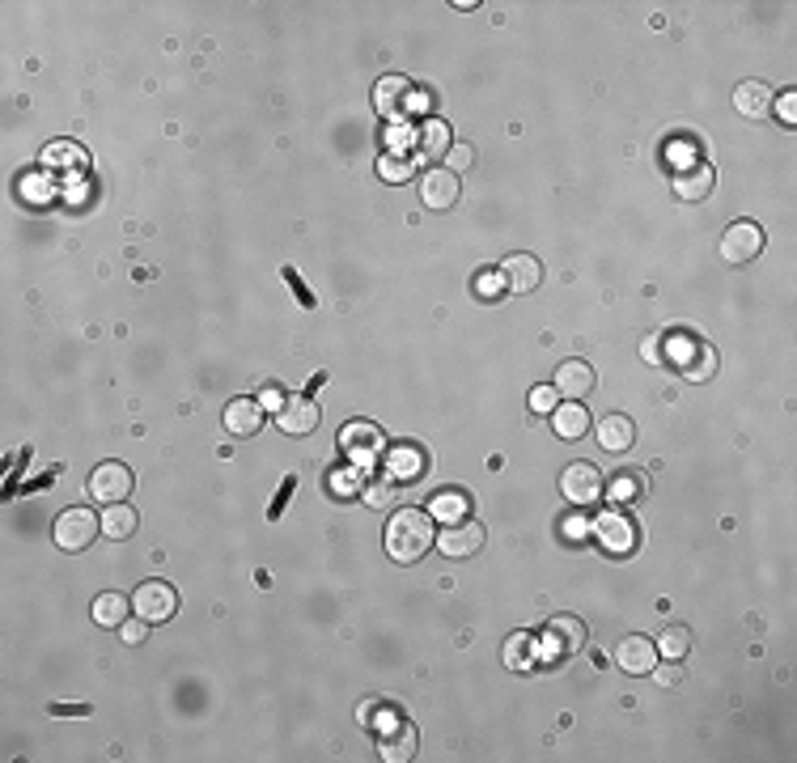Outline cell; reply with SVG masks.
I'll list each match as a JSON object with an SVG mask.
<instances>
[{"label": "cell", "mask_w": 797, "mask_h": 763, "mask_svg": "<svg viewBox=\"0 0 797 763\" xmlns=\"http://www.w3.org/2000/svg\"><path fill=\"white\" fill-rule=\"evenodd\" d=\"M433 547V518L420 509H399L386 522V556L395 564H416Z\"/></svg>", "instance_id": "1"}, {"label": "cell", "mask_w": 797, "mask_h": 763, "mask_svg": "<svg viewBox=\"0 0 797 763\" xmlns=\"http://www.w3.org/2000/svg\"><path fill=\"white\" fill-rule=\"evenodd\" d=\"M666 361H675L679 378L683 382H708L717 374V348L704 344V340H692V335H670L666 340Z\"/></svg>", "instance_id": "2"}, {"label": "cell", "mask_w": 797, "mask_h": 763, "mask_svg": "<svg viewBox=\"0 0 797 763\" xmlns=\"http://www.w3.org/2000/svg\"><path fill=\"white\" fill-rule=\"evenodd\" d=\"M56 547L60 552H85L98 535H102V513H94V509H85V505H73V509H64L60 518H56Z\"/></svg>", "instance_id": "3"}, {"label": "cell", "mask_w": 797, "mask_h": 763, "mask_svg": "<svg viewBox=\"0 0 797 763\" xmlns=\"http://www.w3.org/2000/svg\"><path fill=\"white\" fill-rule=\"evenodd\" d=\"M581 645H586V624H581L577 615H556V619H547V628L539 632V649H543L547 662L573 658V653H581Z\"/></svg>", "instance_id": "4"}, {"label": "cell", "mask_w": 797, "mask_h": 763, "mask_svg": "<svg viewBox=\"0 0 797 763\" xmlns=\"http://www.w3.org/2000/svg\"><path fill=\"white\" fill-rule=\"evenodd\" d=\"M340 450L348 454L352 467H374L378 458H386V441L378 424H365V420H352L340 429Z\"/></svg>", "instance_id": "5"}, {"label": "cell", "mask_w": 797, "mask_h": 763, "mask_svg": "<svg viewBox=\"0 0 797 763\" xmlns=\"http://www.w3.org/2000/svg\"><path fill=\"white\" fill-rule=\"evenodd\" d=\"M174 611H179V594H174L170 581H145V585H136L132 615L149 619V624H166V619H174Z\"/></svg>", "instance_id": "6"}, {"label": "cell", "mask_w": 797, "mask_h": 763, "mask_svg": "<svg viewBox=\"0 0 797 763\" xmlns=\"http://www.w3.org/2000/svg\"><path fill=\"white\" fill-rule=\"evenodd\" d=\"M759 251H764V229H759L755 221H734V225L721 234V259L734 263V268L759 259Z\"/></svg>", "instance_id": "7"}, {"label": "cell", "mask_w": 797, "mask_h": 763, "mask_svg": "<svg viewBox=\"0 0 797 763\" xmlns=\"http://www.w3.org/2000/svg\"><path fill=\"white\" fill-rule=\"evenodd\" d=\"M416 725L412 721H403V717H395V713H386L382 721H378V751H382V759H391V763H403V759H412L416 755Z\"/></svg>", "instance_id": "8"}, {"label": "cell", "mask_w": 797, "mask_h": 763, "mask_svg": "<svg viewBox=\"0 0 797 763\" xmlns=\"http://www.w3.org/2000/svg\"><path fill=\"white\" fill-rule=\"evenodd\" d=\"M594 539L602 543V552L628 556L632 547H636V526H632V518H624L619 509H602L598 518H594Z\"/></svg>", "instance_id": "9"}, {"label": "cell", "mask_w": 797, "mask_h": 763, "mask_svg": "<svg viewBox=\"0 0 797 763\" xmlns=\"http://www.w3.org/2000/svg\"><path fill=\"white\" fill-rule=\"evenodd\" d=\"M132 471L123 467V463H98L94 471H90V496L94 501H102V505H119V501H128V492H132Z\"/></svg>", "instance_id": "10"}, {"label": "cell", "mask_w": 797, "mask_h": 763, "mask_svg": "<svg viewBox=\"0 0 797 763\" xmlns=\"http://www.w3.org/2000/svg\"><path fill=\"white\" fill-rule=\"evenodd\" d=\"M560 492L569 505H594L602 501V475L594 463H569L560 475Z\"/></svg>", "instance_id": "11"}, {"label": "cell", "mask_w": 797, "mask_h": 763, "mask_svg": "<svg viewBox=\"0 0 797 763\" xmlns=\"http://www.w3.org/2000/svg\"><path fill=\"white\" fill-rule=\"evenodd\" d=\"M437 552L450 556V560H467L475 552H484V526L471 522V518L446 526V530H441V539H437Z\"/></svg>", "instance_id": "12"}, {"label": "cell", "mask_w": 797, "mask_h": 763, "mask_svg": "<svg viewBox=\"0 0 797 763\" xmlns=\"http://www.w3.org/2000/svg\"><path fill=\"white\" fill-rule=\"evenodd\" d=\"M458 174L454 170H429L420 179V200H424V208H433V212H450L454 204H458Z\"/></svg>", "instance_id": "13"}, {"label": "cell", "mask_w": 797, "mask_h": 763, "mask_svg": "<svg viewBox=\"0 0 797 763\" xmlns=\"http://www.w3.org/2000/svg\"><path fill=\"white\" fill-rule=\"evenodd\" d=\"M670 187H675V195H679L683 204H700V200L713 195L717 174H713V166H708V162H696V166H683L675 179H670Z\"/></svg>", "instance_id": "14"}, {"label": "cell", "mask_w": 797, "mask_h": 763, "mask_svg": "<svg viewBox=\"0 0 797 763\" xmlns=\"http://www.w3.org/2000/svg\"><path fill=\"white\" fill-rule=\"evenodd\" d=\"M318 407L306 399V395H293V399H285V407L276 412V424H280V433H289V437H306V433H314L318 429Z\"/></svg>", "instance_id": "15"}, {"label": "cell", "mask_w": 797, "mask_h": 763, "mask_svg": "<svg viewBox=\"0 0 797 763\" xmlns=\"http://www.w3.org/2000/svg\"><path fill=\"white\" fill-rule=\"evenodd\" d=\"M598 446L607 454H628L636 446V424L624 412H611L598 420Z\"/></svg>", "instance_id": "16"}, {"label": "cell", "mask_w": 797, "mask_h": 763, "mask_svg": "<svg viewBox=\"0 0 797 763\" xmlns=\"http://www.w3.org/2000/svg\"><path fill=\"white\" fill-rule=\"evenodd\" d=\"M424 467H429V458H424V450H416V446L386 450V479H391V484H416V479L424 475Z\"/></svg>", "instance_id": "17"}, {"label": "cell", "mask_w": 797, "mask_h": 763, "mask_svg": "<svg viewBox=\"0 0 797 763\" xmlns=\"http://www.w3.org/2000/svg\"><path fill=\"white\" fill-rule=\"evenodd\" d=\"M615 662L628 674H649L653 666H658V645L645 641V636H624L615 649Z\"/></svg>", "instance_id": "18"}, {"label": "cell", "mask_w": 797, "mask_h": 763, "mask_svg": "<svg viewBox=\"0 0 797 763\" xmlns=\"http://www.w3.org/2000/svg\"><path fill=\"white\" fill-rule=\"evenodd\" d=\"M501 276H505V289L509 293H535V285L543 280V268H539V259L535 255H509L505 263H501Z\"/></svg>", "instance_id": "19"}, {"label": "cell", "mask_w": 797, "mask_h": 763, "mask_svg": "<svg viewBox=\"0 0 797 763\" xmlns=\"http://www.w3.org/2000/svg\"><path fill=\"white\" fill-rule=\"evenodd\" d=\"M556 395H564V399H573V403H581L594 390V365H586V361H564L560 369H556Z\"/></svg>", "instance_id": "20"}, {"label": "cell", "mask_w": 797, "mask_h": 763, "mask_svg": "<svg viewBox=\"0 0 797 763\" xmlns=\"http://www.w3.org/2000/svg\"><path fill=\"white\" fill-rule=\"evenodd\" d=\"M263 403H255V399H229V407H225V429H229V437H255L259 429H263Z\"/></svg>", "instance_id": "21"}, {"label": "cell", "mask_w": 797, "mask_h": 763, "mask_svg": "<svg viewBox=\"0 0 797 763\" xmlns=\"http://www.w3.org/2000/svg\"><path fill=\"white\" fill-rule=\"evenodd\" d=\"M734 111L747 119H768L772 115V90L764 81H742L734 90Z\"/></svg>", "instance_id": "22"}, {"label": "cell", "mask_w": 797, "mask_h": 763, "mask_svg": "<svg viewBox=\"0 0 797 763\" xmlns=\"http://www.w3.org/2000/svg\"><path fill=\"white\" fill-rule=\"evenodd\" d=\"M552 429H556V437H564V441H581L590 433V412L581 403H573V399H564V403H556V412H552Z\"/></svg>", "instance_id": "23"}, {"label": "cell", "mask_w": 797, "mask_h": 763, "mask_svg": "<svg viewBox=\"0 0 797 763\" xmlns=\"http://www.w3.org/2000/svg\"><path fill=\"white\" fill-rule=\"evenodd\" d=\"M407 94H412V81L407 77H382L374 90V106L386 119H399V115H407Z\"/></svg>", "instance_id": "24"}, {"label": "cell", "mask_w": 797, "mask_h": 763, "mask_svg": "<svg viewBox=\"0 0 797 763\" xmlns=\"http://www.w3.org/2000/svg\"><path fill=\"white\" fill-rule=\"evenodd\" d=\"M429 518L446 522V526L467 522V518H471V496H467V492H454V488L437 492V496H433V505H429Z\"/></svg>", "instance_id": "25"}, {"label": "cell", "mask_w": 797, "mask_h": 763, "mask_svg": "<svg viewBox=\"0 0 797 763\" xmlns=\"http://www.w3.org/2000/svg\"><path fill=\"white\" fill-rule=\"evenodd\" d=\"M416 145H420V157H446L450 153V123L446 119H424L416 128Z\"/></svg>", "instance_id": "26"}, {"label": "cell", "mask_w": 797, "mask_h": 763, "mask_svg": "<svg viewBox=\"0 0 797 763\" xmlns=\"http://www.w3.org/2000/svg\"><path fill=\"white\" fill-rule=\"evenodd\" d=\"M136 526H140V513L132 509V505H106V513H102V535L106 539H115V543H123V539H132L136 535Z\"/></svg>", "instance_id": "27"}, {"label": "cell", "mask_w": 797, "mask_h": 763, "mask_svg": "<svg viewBox=\"0 0 797 763\" xmlns=\"http://www.w3.org/2000/svg\"><path fill=\"white\" fill-rule=\"evenodd\" d=\"M128 607H132V602L123 598V594L106 590V594H98V598H94L90 615H94V624H98V628H123V619H128Z\"/></svg>", "instance_id": "28"}, {"label": "cell", "mask_w": 797, "mask_h": 763, "mask_svg": "<svg viewBox=\"0 0 797 763\" xmlns=\"http://www.w3.org/2000/svg\"><path fill=\"white\" fill-rule=\"evenodd\" d=\"M687 649H692V632H687L683 624H670V628L662 632V641H658V658H666V662H683V658H687Z\"/></svg>", "instance_id": "29"}, {"label": "cell", "mask_w": 797, "mask_h": 763, "mask_svg": "<svg viewBox=\"0 0 797 763\" xmlns=\"http://www.w3.org/2000/svg\"><path fill=\"white\" fill-rule=\"evenodd\" d=\"M607 496H611V501H619V505L641 501V496H645V475H636V471H619V475H615V484L607 488Z\"/></svg>", "instance_id": "30"}, {"label": "cell", "mask_w": 797, "mask_h": 763, "mask_svg": "<svg viewBox=\"0 0 797 763\" xmlns=\"http://www.w3.org/2000/svg\"><path fill=\"white\" fill-rule=\"evenodd\" d=\"M530 649H535V636H530V632H513L509 641H505V666L509 670H530V662H535V658H530Z\"/></svg>", "instance_id": "31"}, {"label": "cell", "mask_w": 797, "mask_h": 763, "mask_svg": "<svg viewBox=\"0 0 797 763\" xmlns=\"http://www.w3.org/2000/svg\"><path fill=\"white\" fill-rule=\"evenodd\" d=\"M361 475L357 471H331L327 475V492H335L340 501H352V496H361Z\"/></svg>", "instance_id": "32"}, {"label": "cell", "mask_w": 797, "mask_h": 763, "mask_svg": "<svg viewBox=\"0 0 797 763\" xmlns=\"http://www.w3.org/2000/svg\"><path fill=\"white\" fill-rule=\"evenodd\" d=\"M395 488H399V484H391V479H365L361 496H365L369 509H386V505L395 501Z\"/></svg>", "instance_id": "33"}, {"label": "cell", "mask_w": 797, "mask_h": 763, "mask_svg": "<svg viewBox=\"0 0 797 763\" xmlns=\"http://www.w3.org/2000/svg\"><path fill=\"white\" fill-rule=\"evenodd\" d=\"M501 293H509V289H505V276H501V272L484 268L480 276H475V297H480V301H497Z\"/></svg>", "instance_id": "34"}, {"label": "cell", "mask_w": 797, "mask_h": 763, "mask_svg": "<svg viewBox=\"0 0 797 763\" xmlns=\"http://www.w3.org/2000/svg\"><path fill=\"white\" fill-rule=\"evenodd\" d=\"M378 174H382L386 183H407V179H412V162H407V157L386 153L382 162H378Z\"/></svg>", "instance_id": "35"}, {"label": "cell", "mask_w": 797, "mask_h": 763, "mask_svg": "<svg viewBox=\"0 0 797 763\" xmlns=\"http://www.w3.org/2000/svg\"><path fill=\"white\" fill-rule=\"evenodd\" d=\"M556 403H560L556 386H535V390H530V412H539V416H552V412H556Z\"/></svg>", "instance_id": "36"}, {"label": "cell", "mask_w": 797, "mask_h": 763, "mask_svg": "<svg viewBox=\"0 0 797 763\" xmlns=\"http://www.w3.org/2000/svg\"><path fill=\"white\" fill-rule=\"evenodd\" d=\"M149 628H153L149 619H140V615H136V619H123V628H119V632H123V641H128V645H140V641L149 636Z\"/></svg>", "instance_id": "37"}, {"label": "cell", "mask_w": 797, "mask_h": 763, "mask_svg": "<svg viewBox=\"0 0 797 763\" xmlns=\"http://www.w3.org/2000/svg\"><path fill=\"white\" fill-rule=\"evenodd\" d=\"M776 115H781V123H797V94L785 90L781 98H776Z\"/></svg>", "instance_id": "38"}, {"label": "cell", "mask_w": 797, "mask_h": 763, "mask_svg": "<svg viewBox=\"0 0 797 763\" xmlns=\"http://www.w3.org/2000/svg\"><path fill=\"white\" fill-rule=\"evenodd\" d=\"M285 280H289V289L301 297V306H306V310H314V293H310L306 285H301V276H297L293 268H285Z\"/></svg>", "instance_id": "39"}, {"label": "cell", "mask_w": 797, "mask_h": 763, "mask_svg": "<svg viewBox=\"0 0 797 763\" xmlns=\"http://www.w3.org/2000/svg\"><path fill=\"white\" fill-rule=\"evenodd\" d=\"M649 674H658V683H662V687H675V683H683V674H679V666H666V670H658V666H653Z\"/></svg>", "instance_id": "40"}, {"label": "cell", "mask_w": 797, "mask_h": 763, "mask_svg": "<svg viewBox=\"0 0 797 763\" xmlns=\"http://www.w3.org/2000/svg\"><path fill=\"white\" fill-rule=\"evenodd\" d=\"M645 361H649V365L662 361V335H649V340H645Z\"/></svg>", "instance_id": "41"}, {"label": "cell", "mask_w": 797, "mask_h": 763, "mask_svg": "<svg viewBox=\"0 0 797 763\" xmlns=\"http://www.w3.org/2000/svg\"><path fill=\"white\" fill-rule=\"evenodd\" d=\"M297 488V475H289L285 479V488H280V496H276V505H272V518H280V509H285V501H289V492Z\"/></svg>", "instance_id": "42"}, {"label": "cell", "mask_w": 797, "mask_h": 763, "mask_svg": "<svg viewBox=\"0 0 797 763\" xmlns=\"http://www.w3.org/2000/svg\"><path fill=\"white\" fill-rule=\"evenodd\" d=\"M51 713H56V717H85V713H90V708H85V704H51Z\"/></svg>", "instance_id": "43"}, {"label": "cell", "mask_w": 797, "mask_h": 763, "mask_svg": "<svg viewBox=\"0 0 797 763\" xmlns=\"http://www.w3.org/2000/svg\"><path fill=\"white\" fill-rule=\"evenodd\" d=\"M450 162H454V170H467L475 162V153L471 149H450Z\"/></svg>", "instance_id": "44"}, {"label": "cell", "mask_w": 797, "mask_h": 763, "mask_svg": "<svg viewBox=\"0 0 797 763\" xmlns=\"http://www.w3.org/2000/svg\"><path fill=\"white\" fill-rule=\"evenodd\" d=\"M263 407H276V412H280V407H285V395H280L276 386H268V390H263Z\"/></svg>", "instance_id": "45"}, {"label": "cell", "mask_w": 797, "mask_h": 763, "mask_svg": "<svg viewBox=\"0 0 797 763\" xmlns=\"http://www.w3.org/2000/svg\"><path fill=\"white\" fill-rule=\"evenodd\" d=\"M581 535H586V526H581V522H564V539H581Z\"/></svg>", "instance_id": "46"}]
</instances>
